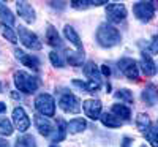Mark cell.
<instances>
[{"label": "cell", "mask_w": 158, "mask_h": 147, "mask_svg": "<svg viewBox=\"0 0 158 147\" xmlns=\"http://www.w3.org/2000/svg\"><path fill=\"white\" fill-rule=\"evenodd\" d=\"M120 32H118L114 25L104 22L101 24L98 30H97V41L103 46V48H112V46H117L120 43Z\"/></svg>", "instance_id": "cell-1"}, {"label": "cell", "mask_w": 158, "mask_h": 147, "mask_svg": "<svg viewBox=\"0 0 158 147\" xmlns=\"http://www.w3.org/2000/svg\"><path fill=\"white\" fill-rule=\"evenodd\" d=\"M15 86L18 87V90H21L24 93H33L40 87V79L29 73H25V71H16L15 73Z\"/></svg>", "instance_id": "cell-2"}, {"label": "cell", "mask_w": 158, "mask_h": 147, "mask_svg": "<svg viewBox=\"0 0 158 147\" xmlns=\"http://www.w3.org/2000/svg\"><path fill=\"white\" fill-rule=\"evenodd\" d=\"M35 108L41 116H54L56 114V101L49 93H41L35 98Z\"/></svg>", "instance_id": "cell-3"}, {"label": "cell", "mask_w": 158, "mask_h": 147, "mask_svg": "<svg viewBox=\"0 0 158 147\" xmlns=\"http://www.w3.org/2000/svg\"><path fill=\"white\" fill-rule=\"evenodd\" d=\"M118 70H120L125 78H128L130 81H139V68H138V63L133 59H120L118 60Z\"/></svg>", "instance_id": "cell-4"}, {"label": "cell", "mask_w": 158, "mask_h": 147, "mask_svg": "<svg viewBox=\"0 0 158 147\" xmlns=\"http://www.w3.org/2000/svg\"><path fill=\"white\" fill-rule=\"evenodd\" d=\"M133 13L135 16L142 21V22H147L153 18L155 15V6L152 2H138L135 6H133Z\"/></svg>", "instance_id": "cell-5"}, {"label": "cell", "mask_w": 158, "mask_h": 147, "mask_svg": "<svg viewBox=\"0 0 158 147\" xmlns=\"http://www.w3.org/2000/svg\"><path fill=\"white\" fill-rule=\"evenodd\" d=\"M19 38H21V43H24L25 48H29L32 51H40L41 49V41L38 40V36L35 33H32L30 30H27L25 27H19Z\"/></svg>", "instance_id": "cell-6"}, {"label": "cell", "mask_w": 158, "mask_h": 147, "mask_svg": "<svg viewBox=\"0 0 158 147\" xmlns=\"http://www.w3.org/2000/svg\"><path fill=\"white\" fill-rule=\"evenodd\" d=\"M106 16H108V21L114 24L122 22L127 18V8L123 3H109L106 6Z\"/></svg>", "instance_id": "cell-7"}, {"label": "cell", "mask_w": 158, "mask_h": 147, "mask_svg": "<svg viewBox=\"0 0 158 147\" xmlns=\"http://www.w3.org/2000/svg\"><path fill=\"white\" fill-rule=\"evenodd\" d=\"M59 106L68 114H77L79 111H81V103H79V100L74 95H71V93L63 95L59 100Z\"/></svg>", "instance_id": "cell-8"}, {"label": "cell", "mask_w": 158, "mask_h": 147, "mask_svg": "<svg viewBox=\"0 0 158 147\" xmlns=\"http://www.w3.org/2000/svg\"><path fill=\"white\" fill-rule=\"evenodd\" d=\"M82 108L89 119H92V120L100 119V116H101V101L100 100H85L82 103Z\"/></svg>", "instance_id": "cell-9"}, {"label": "cell", "mask_w": 158, "mask_h": 147, "mask_svg": "<svg viewBox=\"0 0 158 147\" xmlns=\"http://www.w3.org/2000/svg\"><path fill=\"white\" fill-rule=\"evenodd\" d=\"M13 122H15V127L19 131H25L30 127V119L22 108H16L13 111Z\"/></svg>", "instance_id": "cell-10"}, {"label": "cell", "mask_w": 158, "mask_h": 147, "mask_svg": "<svg viewBox=\"0 0 158 147\" xmlns=\"http://www.w3.org/2000/svg\"><path fill=\"white\" fill-rule=\"evenodd\" d=\"M15 54H16V59H18L22 65L29 66V68H33V70H38V68H40V60H38L35 56L25 54V52L21 51V49H15Z\"/></svg>", "instance_id": "cell-11"}, {"label": "cell", "mask_w": 158, "mask_h": 147, "mask_svg": "<svg viewBox=\"0 0 158 147\" xmlns=\"http://www.w3.org/2000/svg\"><path fill=\"white\" fill-rule=\"evenodd\" d=\"M16 6H18V13H19V16L25 21V22H33L35 21V11L32 8L30 3L27 2H16Z\"/></svg>", "instance_id": "cell-12"}, {"label": "cell", "mask_w": 158, "mask_h": 147, "mask_svg": "<svg viewBox=\"0 0 158 147\" xmlns=\"http://www.w3.org/2000/svg\"><path fill=\"white\" fill-rule=\"evenodd\" d=\"M141 68H142V73L146 74V76H153V74L156 73V65H155V62L152 60L150 54H147V52H142Z\"/></svg>", "instance_id": "cell-13"}, {"label": "cell", "mask_w": 158, "mask_h": 147, "mask_svg": "<svg viewBox=\"0 0 158 147\" xmlns=\"http://www.w3.org/2000/svg\"><path fill=\"white\" fill-rule=\"evenodd\" d=\"M33 119H35V125H36L38 131L44 136H49L51 131H52V124L48 119H44V116H40V114H36Z\"/></svg>", "instance_id": "cell-14"}, {"label": "cell", "mask_w": 158, "mask_h": 147, "mask_svg": "<svg viewBox=\"0 0 158 147\" xmlns=\"http://www.w3.org/2000/svg\"><path fill=\"white\" fill-rule=\"evenodd\" d=\"M142 100L146 101L149 106H155V103L158 101V90H156V87L149 84L142 92Z\"/></svg>", "instance_id": "cell-15"}, {"label": "cell", "mask_w": 158, "mask_h": 147, "mask_svg": "<svg viewBox=\"0 0 158 147\" xmlns=\"http://www.w3.org/2000/svg\"><path fill=\"white\" fill-rule=\"evenodd\" d=\"M84 73H85V76L90 79V81L101 82V71H100V68H98L94 62H87V63H85Z\"/></svg>", "instance_id": "cell-16"}, {"label": "cell", "mask_w": 158, "mask_h": 147, "mask_svg": "<svg viewBox=\"0 0 158 147\" xmlns=\"http://www.w3.org/2000/svg\"><path fill=\"white\" fill-rule=\"evenodd\" d=\"M63 33L65 36H67L70 40V43H73L79 51H82V43H81V38H79V35L76 33V30L71 27V25H65V29H63Z\"/></svg>", "instance_id": "cell-17"}, {"label": "cell", "mask_w": 158, "mask_h": 147, "mask_svg": "<svg viewBox=\"0 0 158 147\" xmlns=\"http://www.w3.org/2000/svg\"><path fill=\"white\" fill-rule=\"evenodd\" d=\"M0 19H2V24H5V25L15 24V16H13V13L3 2H0Z\"/></svg>", "instance_id": "cell-18"}, {"label": "cell", "mask_w": 158, "mask_h": 147, "mask_svg": "<svg viewBox=\"0 0 158 147\" xmlns=\"http://www.w3.org/2000/svg\"><path fill=\"white\" fill-rule=\"evenodd\" d=\"M73 86L77 87V89H82V90H87V92H95L100 89L101 82H95V81H79V79H73Z\"/></svg>", "instance_id": "cell-19"}, {"label": "cell", "mask_w": 158, "mask_h": 147, "mask_svg": "<svg viewBox=\"0 0 158 147\" xmlns=\"http://www.w3.org/2000/svg\"><path fill=\"white\" fill-rule=\"evenodd\" d=\"M144 136L152 147H158V125H150L144 131Z\"/></svg>", "instance_id": "cell-20"}, {"label": "cell", "mask_w": 158, "mask_h": 147, "mask_svg": "<svg viewBox=\"0 0 158 147\" xmlns=\"http://www.w3.org/2000/svg\"><path fill=\"white\" fill-rule=\"evenodd\" d=\"M46 41L51 44V46H60L62 44V40L57 33V30L52 27V25H48V30H46Z\"/></svg>", "instance_id": "cell-21"}, {"label": "cell", "mask_w": 158, "mask_h": 147, "mask_svg": "<svg viewBox=\"0 0 158 147\" xmlns=\"http://www.w3.org/2000/svg\"><path fill=\"white\" fill-rule=\"evenodd\" d=\"M101 122H103V125H106V127H109V128H118V127L122 125L120 119L115 117L112 112L103 114V116H101Z\"/></svg>", "instance_id": "cell-22"}, {"label": "cell", "mask_w": 158, "mask_h": 147, "mask_svg": "<svg viewBox=\"0 0 158 147\" xmlns=\"http://www.w3.org/2000/svg\"><path fill=\"white\" fill-rule=\"evenodd\" d=\"M67 59L74 66L82 65V62H84V51H67Z\"/></svg>", "instance_id": "cell-23"}, {"label": "cell", "mask_w": 158, "mask_h": 147, "mask_svg": "<svg viewBox=\"0 0 158 147\" xmlns=\"http://www.w3.org/2000/svg\"><path fill=\"white\" fill-rule=\"evenodd\" d=\"M111 112H112L115 117H118V119H125V120L130 119V116H131L130 108H128V106H123V104H112Z\"/></svg>", "instance_id": "cell-24"}, {"label": "cell", "mask_w": 158, "mask_h": 147, "mask_svg": "<svg viewBox=\"0 0 158 147\" xmlns=\"http://www.w3.org/2000/svg\"><path fill=\"white\" fill-rule=\"evenodd\" d=\"M85 127H87V124H85L84 119H73V120H70V122H68L67 130L70 133H79V131L85 130Z\"/></svg>", "instance_id": "cell-25"}, {"label": "cell", "mask_w": 158, "mask_h": 147, "mask_svg": "<svg viewBox=\"0 0 158 147\" xmlns=\"http://www.w3.org/2000/svg\"><path fill=\"white\" fill-rule=\"evenodd\" d=\"M16 147H36V141L30 135H22L16 141Z\"/></svg>", "instance_id": "cell-26"}, {"label": "cell", "mask_w": 158, "mask_h": 147, "mask_svg": "<svg viewBox=\"0 0 158 147\" xmlns=\"http://www.w3.org/2000/svg\"><path fill=\"white\" fill-rule=\"evenodd\" d=\"M136 125H138V128L144 133L146 131L152 124H150V119H149V116L147 114H144V112H141V114H138V119H136Z\"/></svg>", "instance_id": "cell-27"}, {"label": "cell", "mask_w": 158, "mask_h": 147, "mask_svg": "<svg viewBox=\"0 0 158 147\" xmlns=\"http://www.w3.org/2000/svg\"><path fill=\"white\" fill-rule=\"evenodd\" d=\"M65 135H67V125H65L63 120L59 122V128H57V133L52 136V142H60L62 139H65Z\"/></svg>", "instance_id": "cell-28"}, {"label": "cell", "mask_w": 158, "mask_h": 147, "mask_svg": "<svg viewBox=\"0 0 158 147\" xmlns=\"http://www.w3.org/2000/svg\"><path fill=\"white\" fill-rule=\"evenodd\" d=\"M0 30H2V35L8 40V41H11V43H16L18 41V38H16V33H15V30H13L10 25H5V24H2V27H0Z\"/></svg>", "instance_id": "cell-29"}, {"label": "cell", "mask_w": 158, "mask_h": 147, "mask_svg": "<svg viewBox=\"0 0 158 147\" xmlns=\"http://www.w3.org/2000/svg\"><path fill=\"white\" fill-rule=\"evenodd\" d=\"M115 98H118V100H123V101H127V103H133V93H131L128 89H120V90H117V93H115Z\"/></svg>", "instance_id": "cell-30"}, {"label": "cell", "mask_w": 158, "mask_h": 147, "mask_svg": "<svg viewBox=\"0 0 158 147\" xmlns=\"http://www.w3.org/2000/svg\"><path fill=\"white\" fill-rule=\"evenodd\" d=\"M13 133V125L8 119H0V135L10 136Z\"/></svg>", "instance_id": "cell-31"}, {"label": "cell", "mask_w": 158, "mask_h": 147, "mask_svg": "<svg viewBox=\"0 0 158 147\" xmlns=\"http://www.w3.org/2000/svg\"><path fill=\"white\" fill-rule=\"evenodd\" d=\"M49 59H51L52 65H54V66H57V68H62V66L65 65V60L62 59V56H60V54H57L56 51H52L51 54H49Z\"/></svg>", "instance_id": "cell-32"}, {"label": "cell", "mask_w": 158, "mask_h": 147, "mask_svg": "<svg viewBox=\"0 0 158 147\" xmlns=\"http://www.w3.org/2000/svg\"><path fill=\"white\" fill-rule=\"evenodd\" d=\"M90 5H92V2H81V0H73L71 2V6L76 10H82V8H87Z\"/></svg>", "instance_id": "cell-33"}, {"label": "cell", "mask_w": 158, "mask_h": 147, "mask_svg": "<svg viewBox=\"0 0 158 147\" xmlns=\"http://www.w3.org/2000/svg\"><path fill=\"white\" fill-rule=\"evenodd\" d=\"M149 51L152 52V54H155V52H158V35H155L152 38V43L149 46Z\"/></svg>", "instance_id": "cell-34"}, {"label": "cell", "mask_w": 158, "mask_h": 147, "mask_svg": "<svg viewBox=\"0 0 158 147\" xmlns=\"http://www.w3.org/2000/svg\"><path fill=\"white\" fill-rule=\"evenodd\" d=\"M100 71H101L103 76H109V74H111V70H109V66H108V65H103Z\"/></svg>", "instance_id": "cell-35"}, {"label": "cell", "mask_w": 158, "mask_h": 147, "mask_svg": "<svg viewBox=\"0 0 158 147\" xmlns=\"http://www.w3.org/2000/svg\"><path fill=\"white\" fill-rule=\"evenodd\" d=\"M131 142H133V139H131V138H123V144H122V147H130Z\"/></svg>", "instance_id": "cell-36"}, {"label": "cell", "mask_w": 158, "mask_h": 147, "mask_svg": "<svg viewBox=\"0 0 158 147\" xmlns=\"http://www.w3.org/2000/svg\"><path fill=\"white\" fill-rule=\"evenodd\" d=\"M5 111H6V104L0 101V114H2V112H5Z\"/></svg>", "instance_id": "cell-37"}, {"label": "cell", "mask_w": 158, "mask_h": 147, "mask_svg": "<svg viewBox=\"0 0 158 147\" xmlns=\"http://www.w3.org/2000/svg\"><path fill=\"white\" fill-rule=\"evenodd\" d=\"M0 147H10V145H8V142H6V141L0 139Z\"/></svg>", "instance_id": "cell-38"}, {"label": "cell", "mask_w": 158, "mask_h": 147, "mask_svg": "<svg viewBox=\"0 0 158 147\" xmlns=\"http://www.w3.org/2000/svg\"><path fill=\"white\" fill-rule=\"evenodd\" d=\"M0 92H2V84H0Z\"/></svg>", "instance_id": "cell-39"}, {"label": "cell", "mask_w": 158, "mask_h": 147, "mask_svg": "<svg viewBox=\"0 0 158 147\" xmlns=\"http://www.w3.org/2000/svg\"><path fill=\"white\" fill-rule=\"evenodd\" d=\"M51 147H59V145H51Z\"/></svg>", "instance_id": "cell-40"}]
</instances>
